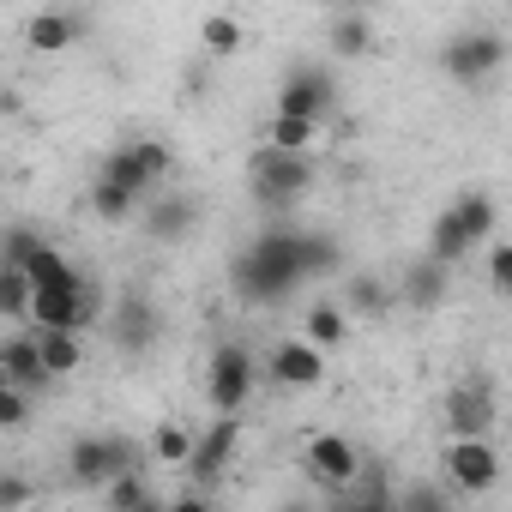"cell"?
I'll return each instance as SVG.
<instances>
[{
	"instance_id": "obj_27",
	"label": "cell",
	"mask_w": 512,
	"mask_h": 512,
	"mask_svg": "<svg viewBox=\"0 0 512 512\" xmlns=\"http://www.w3.org/2000/svg\"><path fill=\"white\" fill-rule=\"evenodd\" d=\"M25 308H31V278H25V266H7V260H0V320H25Z\"/></svg>"
},
{
	"instance_id": "obj_14",
	"label": "cell",
	"mask_w": 512,
	"mask_h": 512,
	"mask_svg": "<svg viewBox=\"0 0 512 512\" xmlns=\"http://www.w3.org/2000/svg\"><path fill=\"white\" fill-rule=\"evenodd\" d=\"M109 332H115V350H121V356H145L163 326H157V308H151L145 296H121L115 314H109Z\"/></svg>"
},
{
	"instance_id": "obj_13",
	"label": "cell",
	"mask_w": 512,
	"mask_h": 512,
	"mask_svg": "<svg viewBox=\"0 0 512 512\" xmlns=\"http://www.w3.org/2000/svg\"><path fill=\"white\" fill-rule=\"evenodd\" d=\"M0 380L19 386V392H31V398L55 386V374H49L43 356H37V332H13L7 344H0Z\"/></svg>"
},
{
	"instance_id": "obj_24",
	"label": "cell",
	"mask_w": 512,
	"mask_h": 512,
	"mask_svg": "<svg viewBox=\"0 0 512 512\" xmlns=\"http://www.w3.org/2000/svg\"><path fill=\"white\" fill-rule=\"evenodd\" d=\"M314 139H320V121H308V115H278V109H272L266 145H278V151H314Z\"/></svg>"
},
{
	"instance_id": "obj_3",
	"label": "cell",
	"mask_w": 512,
	"mask_h": 512,
	"mask_svg": "<svg viewBox=\"0 0 512 512\" xmlns=\"http://www.w3.org/2000/svg\"><path fill=\"white\" fill-rule=\"evenodd\" d=\"M314 151H278V145H266L260 157L247 163V193H253V205L260 211H272V217H284V211H296L308 193H314Z\"/></svg>"
},
{
	"instance_id": "obj_15",
	"label": "cell",
	"mask_w": 512,
	"mask_h": 512,
	"mask_svg": "<svg viewBox=\"0 0 512 512\" xmlns=\"http://www.w3.org/2000/svg\"><path fill=\"white\" fill-rule=\"evenodd\" d=\"M398 296L416 308V314H434L446 296H452V266H440V260H416L410 272H404V284H398Z\"/></svg>"
},
{
	"instance_id": "obj_16",
	"label": "cell",
	"mask_w": 512,
	"mask_h": 512,
	"mask_svg": "<svg viewBox=\"0 0 512 512\" xmlns=\"http://www.w3.org/2000/svg\"><path fill=\"white\" fill-rule=\"evenodd\" d=\"M79 37H85V25H79L73 13H55V7L25 25V49H31V55H67Z\"/></svg>"
},
{
	"instance_id": "obj_20",
	"label": "cell",
	"mask_w": 512,
	"mask_h": 512,
	"mask_svg": "<svg viewBox=\"0 0 512 512\" xmlns=\"http://www.w3.org/2000/svg\"><path fill=\"white\" fill-rule=\"evenodd\" d=\"M97 175H103V181H115V187H127V193H139V199L157 187V175L145 169V157H139L133 145H115V151L103 157V169H97Z\"/></svg>"
},
{
	"instance_id": "obj_36",
	"label": "cell",
	"mask_w": 512,
	"mask_h": 512,
	"mask_svg": "<svg viewBox=\"0 0 512 512\" xmlns=\"http://www.w3.org/2000/svg\"><path fill=\"white\" fill-rule=\"evenodd\" d=\"M326 7H368V0H326Z\"/></svg>"
},
{
	"instance_id": "obj_10",
	"label": "cell",
	"mask_w": 512,
	"mask_h": 512,
	"mask_svg": "<svg viewBox=\"0 0 512 512\" xmlns=\"http://www.w3.org/2000/svg\"><path fill=\"white\" fill-rule=\"evenodd\" d=\"M494 422H500L494 380L488 374H464L446 392V434H494Z\"/></svg>"
},
{
	"instance_id": "obj_25",
	"label": "cell",
	"mask_w": 512,
	"mask_h": 512,
	"mask_svg": "<svg viewBox=\"0 0 512 512\" xmlns=\"http://www.w3.org/2000/svg\"><path fill=\"white\" fill-rule=\"evenodd\" d=\"M187 452H193V428H181V422H157V434H151L145 458H151V464L181 470V464H187Z\"/></svg>"
},
{
	"instance_id": "obj_4",
	"label": "cell",
	"mask_w": 512,
	"mask_h": 512,
	"mask_svg": "<svg viewBox=\"0 0 512 512\" xmlns=\"http://www.w3.org/2000/svg\"><path fill=\"white\" fill-rule=\"evenodd\" d=\"M121 470H145V452L133 440H121V434H79L73 452H67V476L79 488H103Z\"/></svg>"
},
{
	"instance_id": "obj_28",
	"label": "cell",
	"mask_w": 512,
	"mask_h": 512,
	"mask_svg": "<svg viewBox=\"0 0 512 512\" xmlns=\"http://www.w3.org/2000/svg\"><path fill=\"white\" fill-rule=\"evenodd\" d=\"M199 43H205V55H235V49L247 43V31H241V19H229V13H211V19L199 25Z\"/></svg>"
},
{
	"instance_id": "obj_5",
	"label": "cell",
	"mask_w": 512,
	"mask_h": 512,
	"mask_svg": "<svg viewBox=\"0 0 512 512\" xmlns=\"http://www.w3.org/2000/svg\"><path fill=\"white\" fill-rule=\"evenodd\" d=\"M253 356L241 350V344H217L211 350V362H205V404H211V416H241L247 410V398H253Z\"/></svg>"
},
{
	"instance_id": "obj_17",
	"label": "cell",
	"mask_w": 512,
	"mask_h": 512,
	"mask_svg": "<svg viewBox=\"0 0 512 512\" xmlns=\"http://www.w3.org/2000/svg\"><path fill=\"white\" fill-rule=\"evenodd\" d=\"M31 332H37V356L55 380L85 368V332H61V326H31Z\"/></svg>"
},
{
	"instance_id": "obj_33",
	"label": "cell",
	"mask_w": 512,
	"mask_h": 512,
	"mask_svg": "<svg viewBox=\"0 0 512 512\" xmlns=\"http://www.w3.org/2000/svg\"><path fill=\"white\" fill-rule=\"evenodd\" d=\"M31 476H13V470H0V512H7V506H31Z\"/></svg>"
},
{
	"instance_id": "obj_7",
	"label": "cell",
	"mask_w": 512,
	"mask_h": 512,
	"mask_svg": "<svg viewBox=\"0 0 512 512\" xmlns=\"http://www.w3.org/2000/svg\"><path fill=\"white\" fill-rule=\"evenodd\" d=\"M500 67H506V37L500 31H458L440 49V73L458 79V85H488Z\"/></svg>"
},
{
	"instance_id": "obj_11",
	"label": "cell",
	"mask_w": 512,
	"mask_h": 512,
	"mask_svg": "<svg viewBox=\"0 0 512 512\" xmlns=\"http://www.w3.org/2000/svg\"><path fill=\"white\" fill-rule=\"evenodd\" d=\"M266 368H272V380L284 392H314L326 380V350H314L308 338H278L272 356H266Z\"/></svg>"
},
{
	"instance_id": "obj_30",
	"label": "cell",
	"mask_w": 512,
	"mask_h": 512,
	"mask_svg": "<svg viewBox=\"0 0 512 512\" xmlns=\"http://www.w3.org/2000/svg\"><path fill=\"white\" fill-rule=\"evenodd\" d=\"M37 241H43V235H37L31 223H13L7 235H0V260H7V266H25V253H31Z\"/></svg>"
},
{
	"instance_id": "obj_9",
	"label": "cell",
	"mask_w": 512,
	"mask_h": 512,
	"mask_svg": "<svg viewBox=\"0 0 512 512\" xmlns=\"http://www.w3.org/2000/svg\"><path fill=\"white\" fill-rule=\"evenodd\" d=\"M278 115H308V121H332L338 115V79L326 67H290L278 85Z\"/></svg>"
},
{
	"instance_id": "obj_21",
	"label": "cell",
	"mask_w": 512,
	"mask_h": 512,
	"mask_svg": "<svg viewBox=\"0 0 512 512\" xmlns=\"http://www.w3.org/2000/svg\"><path fill=\"white\" fill-rule=\"evenodd\" d=\"M302 338H308L314 350H338V344L350 338V314H344V302H314L308 320H302Z\"/></svg>"
},
{
	"instance_id": "obj_34",
	"label": "cell",
	"mask_w": 512,
	"mask_h": 512,
	"mask_svg": "<svg viewBox=\"0 0 512 512\" xmlns=\"http://www.w3.org/2000/svg\"><path fill=\"white\" fill-rule=\"evenodd\" d=\"M404 506H410V512H446V506H452V488H428V482H422V488L404 494Z\"/></svg>"
},
{
	"instance_id": "obj_22",
	"label": "cell",
	"mask_w": 512,
	"mask_h": 512,
	"mask_svg": "<svg viewBox=\"0 0 512 512\" xmlns=\"http://www.w3.org/2000/svg\"><path fill=\"white\" fill-rule=\"evenodd\" d=\"M85 199H91V211H97L103 223H133L139 205H145L139 193H127V187H115V181H103V175H91V193H85Z\"/></svg>"
},
{
	"instance_id": "obj_35",
	"label": "cell",
	"mask_w": 512,
	"mask_h": 512,
	"mask_svg": "<svg viewBox=\"0 0 512 512\" xmlns=\"http://www.w3.org/2000/svg\"><path fill=\"white\" fill-rule=\"evenodd\" d=\"M19 109H25V97H19V91H0V115H19Z\"/></svg>"
},
{
	"instance_id": "obj_23",
	"label": "cell",
	"mask_w": 512,
	"mask_h": 512,
	"mask_svg": "<svg viewBox=\"0 0 512 512\" xmlns=\"http://www.w3.org/2000/svg\"><path fill=\"white\" fill-rule=\"evenodd\" d=\"M344 314H368V320H386L392 314V290L374 278V272H356L350 290H344Z\"/></svg>"
},
{
	"instance_id": "obj_1",
	"label": "cell",
	"mask_w": 512,
	"mask_h": 512,
	"mask_svg": "<svg viewBox=\"0 0 512 512\" xmlns=\"http://www.w3.org/2000/svg\"><path fill=\"white\" fill-rule=\"evenodd\" d=\"M302 284H308V266H302V229L296 223H266L253 235V247H241L235 266H229V290L247 308H284Z\"/></svg>"
},
{
	"instance_id": "obj_26",
	"label": "cell",
	"mask_w": 512,
	"mask_h": 512,
	"mask_svg": "<svg viewBox=\"0 0 512 512\" xmlns=\"http://www.w3.org/2000/svg\"><path fill=\"white\" fill-rule=\"evenodd\" d=\"M103 494H109V506H121V512H145V506H157V494H151L145 470H121V476H109V482H103Z\"/></svg>"
},
{
	"instance_id": "obj_12",
	"label": "cell",
	"mask_w": 512,
	"mask_h": 512,
	"mask_svg": "<svg viewBox=\"0 0 512 512\" xmlns=\"http://www.w3.org/2000/svg\"><path fill=\"white\" fill-rule=\"evenodd\" d=\"M356 470H362V452H356V440H344V434H314V440H308V476H314L320 488L344 494Z\"/></svg>"
},
{
	"instance_id": "obj_18",
	"label": "cell",
	"mask_w": 512,
	"mask_h": 512,
	"mask_svg": "<svg viewBox=\"0 0 512 512\" xmlns=\"http://www.w3.org/2000/svg\"><path fill=\"white\" fill-rule=\"evenodd\" d=\"M193 223H199V205L193 199H157L151 211H145V235L157 241V247H169V241H187L193 235Z\"/></svg>"
},
{
	"instance_id": "obj_8",
	"label": "cell",
	"mask_w": 512,
	"mask_h": 512,
	"mask_svg": "<svg viewBox=\"0 0 512 512\" xmlns=\"http://www.w3.org/2000/svg\"><path fill=\"white\" fill-rule=\"evenodd\" d=\"M235 446H241V416H211V428L205 434H193V452H187V476H193V488H217L223 482V470L235 464Z\"/></svg>"
},
{
	"instance_id": "obj_29",
	"label": "cell",
	"mask_w": 512,
	"mask_h": 512,
	"mask_svg": "<svg viewBox=\"0 0 512 512\" xmlns=\"http://www.w3.org/2000/svg\"><path fill=\"white\" fill-rule=\"evenodd\" d=\"M31 392H19V386H7V380H0V434H13V428H25L31 422Z\"/></svg>"
},
{
	"instance_id": "obj_6",
	"label": "cell",
	"mask_w": 512,
	"mask_h": 512,
	"mask_svg": "<svg viewBox=\"0 0 512 512\" xmlns=\"http://www.w3.org/2000/svg\"><path fill=\"white\" fill-rule=\"evenodd\" d=\"M440 470H446L452 494H488L500 482V452H494L488 434H452L446 452H440Z\"/></svg>"
},
{
	"instance_id": "obj_31",
	"label": "cell",
	"mask_w": 512,
	"mask_h": 512,
	"mask_svg": "<svg viewBox=\"0 0 512 512\" xmlns=\"http://www.w3.org/2000/svg\"><path fill=\"white\" fill-rule=\"evenodd\" d=\"M488 290H494V296L512 290V247H506V241H488Z\"/></svg>"
},
{
	"instance_id": "obj_19",
	"label": "cell",
	"mask_w": 512,
	"mask_h": 512,
	"mask_svg": "<svg viewBox=\"0 0 512 512\" xmlns=\"http://www.w3.org/2000/svg\"><path fill=\"white\" fill-rule=\"evenodd\" d=\"M326 43H332V55H338V61H362V55L374 49V25H368V7H344V19H332Z\"/></svg>"
},
{
	"instance_id": "obj_32",
	"label": "cell",
	"mask_w": 512,
	"mask_h": 512,
	"mask_svg": "<svg viewBox=\"0 0 512 512\" xmlns=\"http://www.w3.org/2000/svg\"><path fill=\"white\" fill-rule=\"evenodd\" d=\"M133 151L145 157V169H151L157 181H163V175H175V151H169L163 139H133Z\"/></svg>"
},
{
	"instance_id": "obj_2",
	"label": "cell",
	"mask_w": 512,
	"mask_h": 512,
	"mask_svg": "<svg viewBox=\"0 0 512 512\" xmlns=\"http://www.w3.org/2000/svg\"><path fill=\"white\" fill-rule=\"evenodd\" d=\"M494 223H500V205H494L482 187L458 193V199L434 217V229H428V260H440V266H464L470 253L494 235Z\"/></svg>"
}]
</instances>
